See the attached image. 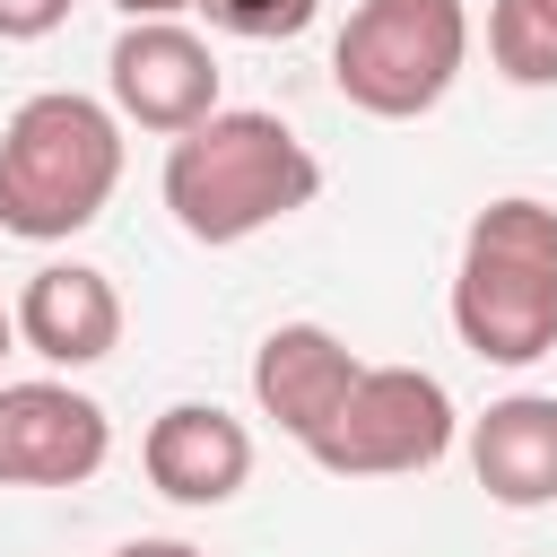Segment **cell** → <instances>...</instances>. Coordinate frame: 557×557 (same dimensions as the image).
<instances>
[{
	"label": "cell",
	"mask_w": 557,
	"mask_h": 557,
	"mask_svg": "<svg viewBox=\"0 0 557 557\" xmlns=\"http://www.w3.org/2000/svg\"><path fill=\"white\" fill-rule=\"evenodd\" d=\"M9 348H17V313L0 305V357H9Z\"/></svg>",
	"instance_id": "cell-17"
},
{
	"label": "cell",
	"mask_w": 557,
	"mask_h": 557,
	"mask_svg": "<svg viewBox=\"0 0 557 557\" xmlns=\"http://www.w3.org/2000/svg\"><path fill=\"white\" fill-rule=\"evenodd\" d=\"M461 61H470L461 0H357L331 44V87L374 122H418L453 96Z\"/></svg>",
	"instance_id": "cell-4"
},
{
	"label": "cell",
	"mask_w": 557,
	"mask_h": 557,
	"mask_svg": "<svg viewBox=\"0 0 557 557\" xmlns=\"http://www.w3.org/2000/svg\"><path fill=\"white\" fill-rule=\"evenodd\" d=\"M191 9H209V26H226L244 44H287L322 17V0H191Z\"/></svg>",
	"instance_id": "cell-13"
},
{
	"label": "cell",
	"mask_w": 557,
	"mask_h": 557,
	"mask_svg": "<svg viewBox=\"0 0 557 557\" xmlns=\"http://www.w3.org/2000/svg\"><path fill=\"white\" fill-rule=\"evenodd\" d=\"M17 339L44 357V366H104L113 348H122V296H113V278L104 270H87V261H44L26 287H17Z\"/></svg>",
	"instance_id": "cell-10"
},
{
	"label": "cell",
	"mask_w": 557,
	"mask_h": 557,
	"mask_svg": "<svg viewBox=\"0 0 557 557\" xmlns=\"http://www.w3.org/2000/svg\"><path fill=\"white\" fill-rule=\"evenodd\" d=\"M78 0H0V44H44L52 26H70Z\"/></svg>",
	"instance_id": "cell-14"
},
{
	"label": "cell",
	"mask_w": 557,
	"mask_h": 557,
	"mask_svg": "<svg viewBox=\"0 0 557 557\" xmlns=\"http://www.w3.org/2000/svg\"><path fill=\"white\" fill-rule=\"evenodd\" d=\"M122 183V113L78 96V87H44L0 122V235L17 244H70L78 226L104 218Z\"/></svg>",
	"instance_id": "cell-2"
},
{
	"label": "cell",
	"mask_w": 557,
	"mask_h": 557,
	"mask_svg": "<svg viewBox=\"0 0 557 557\" xmlns=\"http://www.w3.org/2000/svg\"><path fill=\"white\" fill-rule=\"evenodd\" d=\"M113 557H200V548H191V540H122Z\"/></svg>",
	"instance_id": "cell-16"
},
{
	"label": "cell",
	"mask_w": 557,
	"mask_h": 557,
	"mask_svg": "<svg viewBox=\"0 0 557 557\" xmlns=\"http://www.w3.org/2000/svg\"><path fill=\"white\" fill-rule=\"evenodd\" d=\"M113 9H122V17H131V26H148V17H183V9H191V0H113Z\"/></svg>",
	"instance_id": "cell-15"
},
{
	"label": "cell",
	"mask_w": 557,
	"mask_h": 557,
	"mask_svg": "<svg viewBox=\"0 0 557 557\" xmlns=\"http://www.w3.org/2000/svg\"><path fill=\"white\" fill-rule=\"evenodd\" d=\"M139 470L165 505H226L252 479V426L226 418L218 400H174L139 435Z\"/></svg>",
	"instance_id": "cell-8"
},
{
	"label": "cell",
	"mask_w": 557,
	"mask_h": 557,
	"mask_svg": "<svg viewBox=\"0 0 557 557\" xmlns=\"http://www.w3.org/2000/svg\"><path fill=\"white\" fill-rule=\"evenodd\" d=\"M487 61L513 87H557V0H496L487 9Z\"/></svg>",
	"instance_id": "cell-12"
},
{
	"label": "cell",
	"mask_w": 557,
	"mask_h": 557,
	"mask_svg": "<svg viewBox=\"0 0 557 557\" xmlns=\"http://www.w3.org/2000/svg\"><path fill=\"white\" fill-rule=\"evenodd\" d=\"M113 453L104 400L61 374L0 383V487H87Z\"/></svg>",
	"instance_id": "cell-6"
},
{
	"label": "cell",
	"mask_w": 557,
	"mask_h": 557,
	"mask_svg": "<svg viewBox=\"0 0 557 557\" xmlns=\"http://www.w3.org/2000/svg\"><path fill=\"white\" fill-rule=\"evenodd\" d=\"M453 331L487 366H531L557 348V209L505 191L470 218L453 261Z\"/></svg>",
	"instance_id": "cell-3"
},
{
	"label": "cell",
	"mask_w": 557,
	"mask_h": 557,
	"mask_svg": "<svg viewBox=\"0 0 557 557\" xmlns=\"http://www.w3.org/2000/svg\"><path fill=\"white\" fill-rule=\"evenodd\" d=\"M453 435H461V409L426 366H357L348 400L322 418L305 453L331 479H409V470H435Z\"/></svg>",
	"instance_id": "cell-5"
},
{
	"label": "cell",
	"mask_w": 557,
	"mask_h": 557,
	"mask_svg": "<svg viewBox=\"0 0 557 557\" xmlns=\"http://www.w3.org/2000/svg\"><path fill=\"white\" fill-rule=\"evenodd\" d=\"M313 191H322V157L278 113H252V104H218L165 148V209L191 244H244L313 209Z\"/></svg>",
	"instance_id": "cell-1"
},
{
	"label": "cell",
	"mask_w": 557,
	"mask_h": 557,
	"mask_svg": "<svg viewBox=\"0 0 557 557\" xmlns=\"http://www.w3.org/2000/svg\"><path fill=\"white\" fill-rule=\"evenodd\" d=\"M470 470L496 505H557V392H505L470 418Z\"/></svg>",
	"instance_id": "cell-11"
},
{
	"label": "cell",
	"mask_w": 557,
	"mask_h": 557,
	"mask_svg": "<svg viewBox=\"0 0 557 557\" xmlns=\"http://www.w3.org/2000/svg\"><path fill=\"white\" fill-rule=\"evenodd\" d=\"M357 366H366V357H357L339 331H322V322H278V331H261V348H252V400H261V418H278V435L313 444L322 418L348 400Z\"/></svg>",
	"instance_id": "cell-9"
},
{
	"label": "cell",
	"mask_w": 557,
	"mask_h": 557,
	"mask_svg": "<svg viewBox=\"0 0 557 557\" xmlns=\"http://www.w3.org/2000/svg\"><path fill=\"white\" fill-rule=\"evenodd\" d=\"M113 113L157 131V139H183L191 122L218 113V52L183 26V17H148V26H122L113 35Z\"/></svg>",
	"instance_id": "cell-7"
}]
</instances>
